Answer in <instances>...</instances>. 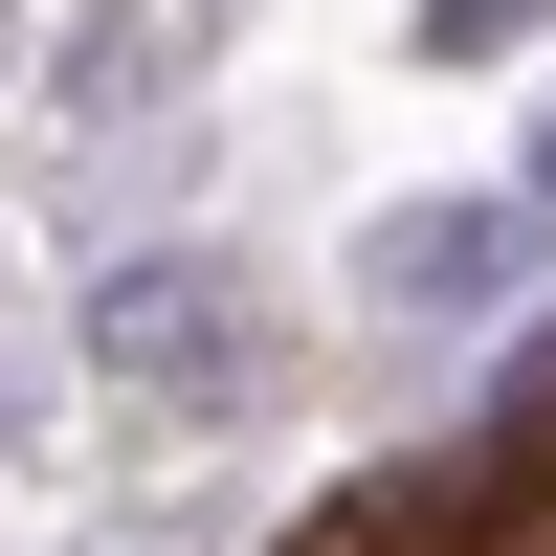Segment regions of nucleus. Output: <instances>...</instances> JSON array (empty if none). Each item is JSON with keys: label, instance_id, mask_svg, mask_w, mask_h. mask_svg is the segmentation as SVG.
I'll use <instances>...</instances> for the list:
<instances>
[{"label": "nucleus", "instance_id": "nucleus-1", "mask_svg": "<svg viewBox=\"0 0 556 556\" xmlns=\"http://www.w3.org/2000/svg\"><path fill=\"white\" fill-rule=\"evenodd\" d=\"M89 356H112L134 401H245V379H267V334H245V267H223V245L112 267V290H89Z\"/></svg>", "mask_w": 556, "mask_h": 556}, {"label": "nucleus", "instance_id": "nucleus-2", "mask_svg": "<svg viewBox=\"0 0 556 556\" xmlns=\"http://www.w3.org/2000/svg\"><path fill=\"white\" fill-rule=\"evenodd\" d=\"M534 223H556L534 178H513V201H401V223H379V312H424V334H468V312L513 290V245H534Z\"/></svg>", "mask_w": 556, "mask_h": 556}, {"label": "nucleus", "instance_id": "nucleus-3", "mask_svg": "<svg viewBox=\"0 0 556 556\" xmlns=\"http://www.w3.org/2000/svg\"><path fill=\"white\" fill-rule=\"evenodd\" d=\"M534 23H556V0H424V67H513Z\"/></svg>", "mask_w": 556, "mask_h": 556}, {"label": "nucleus", "instance_id": "nucleus-4", "mask_svg": "<svg viewBox=\"0 0 556 556\" xmlns=\"http://www.w3.org/2000/svg\"><path fill=\"white\" fill-rule=\"evenodd\" d=\"M513 178H534V201H556V112H534V156H513Z\"/></svg>", "mask_w": 556, "mask_h": 556}, {"label": "nucleus", "instance_id": "nucleus-5", "mask_svg": "<svg viewBox=\"0 0 556 556\" xmlns=\"http://www.w3.org/2000/svg\"><path fill=\"white\" fill-rule=\"evenodd\" d=\"M0 424H23V379H0Z\"/></svg>", "mask_w": 556, "mask_h": 556}]
</instances>
